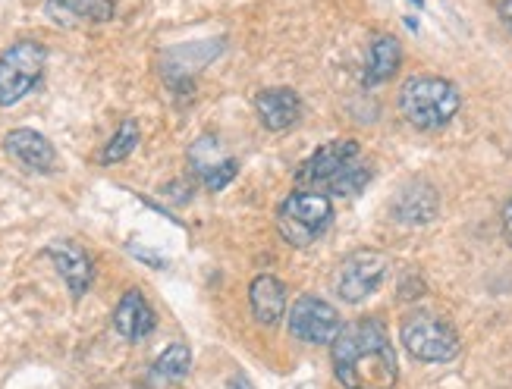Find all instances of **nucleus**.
Instances as JSON below:
<instances>
[{
    "label": "nucleus",
    "mask_w": 512,
    "mask_h": 389,
    "mask_svg": "<svg viewBox=\"0 0 512 389\" xmlns=\"http://www.w3.org/2000/svg\"><path fill=\"white\" fill-rule=\"evenodd\" d=\"M333 374L346 389H393L396 386V352L387 330L377 320H355L330 342Z\"/></svg>",
    "instance_id": "nucleus-1"
},
{
    "label": "nucleus",
    "mask_w": 512,
    "mask_h": 389,
    "mask_svg": "<svg viewBox=\"0 0 512 389\" xmlns=\"http://www.w3.org/2000/svg\"><path fill=\"white\" fill-rule=\"evenodd\" d=\"M299 189L352 198L371 182V167L365 164L359 142H330L318 148L296 173Z\"/></svg>",
    "instance_id": "nucleus-2"
},
{
    "label": "nucleus",
    "mask_w": 512,
    "mask_h": 389,
    "mask_svg": "<svg viewBox=\"0 0 512 389\" xmlns=\"http://www.w3.org/2000/svg\"><path fill=\"white\" fill-rule=\"evenodd\" d=\"M459 91L440 76H412L399 91V113L415 129H443L459 113Z\"/></svg>",
    "instance_id": "nucleus-3"
},
{
    "label": "nucleus",
    "mask_w": 512,
    "mask_h": 389,
    "mask_svg": "<svg viewBox=\"0 0 512 389\" xmlns=\"http://www.w3.org/2000/svg\"><path fill=\"white\" fill-rule=\"evenodd\" d=\"M333 220V204H330V195L324 192H311V189H296L289 195L280 211H277V230L280 236L296 245V248H305L315 242Z\"/></svg>",
    "instance_id": "nucleus-4"
},
{
    "label": "nucleus",
    "mask_w": 512,
    "mask_h": 389,
    "mask_svg": "<svg viewBox=\"0 0 512 389\" xmlns=\"http://www.w3.org/2000/svg\"><path fill=\"white\" fill-rule=\"evenodd\" d=\"M48 51L44 44L22 38L0 54V107H13L41 82Z\"/></svg>",
    "instance_id": "nucleus-5"
},
{
    "label": "nucleus",
    "mask_w": 512,
    "mask_h": 389,
    "mask_svg": "<svg viewBox=\"0 0 512 389\" xmlns=\"http://www.w3.org/2000/svg\"><path fill=\"white\" fill-rule=\"evenodd\" d=\"M403 346L418 361L440 364V361H453L459 355V336H456V330L447 324V320L421 311V314L406 317Z\"/></svg>",
    "instance_id": "nucleus-6"
},
{
    "label": "nucleus",
    "mask_w": 512,
    "mask_h": 389,
    "mask_svg": "<svg viewBox=\"0 0 512 389\" xmlns=\"http://www.w3.org/2000/svg\"><path fill=\"white\" fill-rule=\"evenodd\" d=\"M384 277H387V258L381 255V251H374V248L352 251L340 267L337 295L349 305H359L368 299V295H374L377 289H381Z\"/></svg>",
    "instance_id": "nucleus-7"
},
{
    "label": "nucleus",
    "mask_w": 512,
    "mask_h": 389,
    "mask_svg": "<svg viewBox=\"0 0 512 389\" xmlns=\"http://www.w3.org/2000/svg\"><path fill=\"white\" fill-rule=\"evenodd\" d=\"M343 320L340 311L333 308L324 299H315V295H302L299 302H293V311H289V333L296 339L308 342V346H327L340 336Z\"/></svg>",
    "instance_id": "nucleus-8"
},
{
    "label": "nucleus",
    "mask_w": 512,
    "mask_h": 389,
    "mask_svg": "<svg viewBox=\"0 0 512 389\" xmlns=\"http://www.w3.org/2000/svg\"><path fill=\"white\" fill-rule=\"evenodd\" d=\"M189 164L195 170V176H202V182L211 189V192H220L224 186H230L239 164L224 154V148H220L217 139H211V135H205V139H198L192 148H189Z\"/></svg>",
    "instance_id": "nucleus-9"
},
{
    "label": "nucleus",
    "mask_w": 512,
    "mask_h": 389,
    "mask_svg": "<svg viewBox=\"0 0 512 389\" xmlns=\"http://www.w3.org/2000/svg\"><path fill=\"white\" fill-rule=\"evenodd\" d=\"M48 258L54 261L66 289L73 292V299H82L95 280V267H92V258H88V251L76 242H54L48 245Z\"/></svg>",
    "instance_id": "nucleus-10"
},
{
    "label": "nucleus",
    "mask_w": 512,
    "mask_h": 389,
    "mask_svg": "<svg viewBox=\"0 0 512 389\" xmlns=\"http://www.w3.org/2000/svg\"><path fill=\"white\" fill-rule=\"evenodd\" d=\"M4 148L10 157H16L22 167H29L35 173H54L57 170V151L54 145L44 139L35 129H13L7 132Z\"/></svg>",
    "instance_id": "nucleus-11"
},
{
    "label": "nucleus",
    "mask_w": 512,
    "mask_h": 389,
    "mask_svg": "<svg viewBox=\"0 0 512 389\" xmlns=\"http://www.w3.org/2000/svg\"><path fill=\"white\" fill-rule=\"evenodd\" d=\"M255 110H258L261 123L271 132H286L302 120V101H299L296 91H289V88L258 91Z\"/></svg>",
    "instance_id": "nucleus-12"
},
{
    "label": "nucleus",
    "mask_w": 512,
    "mask_h": 389,
    "mask_svg": "<svg viewBox=\"0 0 512 389\" xmlns=\"http://www.w3.org/2000/svg\"><path fill=\"white\" fill-rule=\"evenodd\" d=\"M154 324H158V317H154L151 305L145 302V295L139 289L123 292V299L117 302V311H114L117 333L129 342H139L154 330Z\"/></svg>",
    "instance_id": "nucleus-13"
},
{
    "label": "nucleus",
    "mask_w": 512,
    "mask_h": 389,
    "mask_svg": "<svg viewBox=\"0 0 512 389\" xmlns=\"http://www.w3.org/2000/svg\"><path fill=\"white\" fill-rule=\"evenodd\" d=\"M249 302H252V314L258 324L274 327L286 314V289L277 277H271V273H258L249 289Z\"/></svg>",
    "instance_id": "nucleus-14"
},
{
    "label": "nucleus",
    "mask_w": 512,
    "mask_h": 389,
    "mask_svg": "<svg viewBox=\"0 0 512 389\" xmlns=\"http://www.w3.org/2000/svg\"><path fill=\"white\" fill-rule=\"evenodd\" d=\"M117 10V0H48V16L60 26L76 22H110Z\"/></svg>",
    "instance_id": "nucleus-15"
},
{
    "label": "nucleus",
    "mask_w": 512,
    "mask_h": 389,
    "mask_svg": "<svg viewBox=\"0 0 512 389\" xmlns=\"http://www.w3.org/2000/svg\"><path fill=\"white\" fill-rule=\"evenodd\" d=\"M434 214H437V192L428 186V182H409L393 204V217L409 226L428 223V220H434Z\"/></svg>",
    "instance_id": "nucleus-16"
},
{
    "label": "nucleus",
    "mask_w": 512,
    "mask_h": 389,
    "mask_svg": "<svg viewBox=\"0 0 512 389\" xmlns=\"http://www.w3.org/2000/svg\"><path fill=\"white\" fill-rule=\"evenodd\" d=\"M399 63H403V48L393 35H377L368 48V63H365V82L381 85L390 76H396Z\"/></svg>",
    "instance_id": "nucleus-17"
},
{
    "label": "nucleus",
    "mask_w": 512,
    "mask_h": 389,
    "mask_svg": "<svg viewBox=\"0 0 512 389\" xmlns=\"http://www.w3.org/2000/svg\"><path fill=\"white\" fill-rule=\"evenodd\" d=\"M192 368V352L183 342H173L161 352V358L151 364V383H180Z\"/></svg>",
    "instance_id": "nucleus-18"
},
{
    "label": "nucleus",
    "mask_w": 512,
    "mask_h": 389,
    "mask_svg": "<svg viewBox=\"0 0 512 389\" xmlns=\"http://www.w3.org/2000/svg\"><path fill=\"white\" fill-rule=\"evenodd\" d=\"M139 145V123L136 120H123L114 132V139L107 142V148L101 151V164H120L123 157H129Z\"/></svg>",
    "instance_id": "nucleus-19"
},
{
    "label": "nucleus",
    "mask_w": 512,
    "mask_h": 389,
    "mask_svg": "<svg viewBox=\"0 0 512 389\" xmlns=\"http://www.w3.org/2000/svg\"><path fill=\"white\" fill-rule=\"evenodd\" d=\"M503 233H506V239L512 245V198L503 204Z\"/></svg>",
    "instance_id": "nucleus-20"
},
{
    "label": "nucleus",
    "mask_w": 512,
    "mask_h": 389,
    "mask_svg": "<svg viewBox=\"0 0 512 389\" xmlns=\"http://www.w3.org/2000/svg\"><path fill=\"white\" fill-rule=\"evenodd\" d=\"M500 19L512 29V0H503V4H500Z\"/></svg>",
    "instance_id": "nucleus-21"
},
{
    "label": "nucleus",
    "mask_w": 512,
    "mask_h": 389,
    "mask_svg": "<svg viewBox=\"0 0 512 389\" xmlns=\"http://www.w3.org/2000/svg\"><path fill=\"white\" fill-rule=\"evenodd\" d=\"M227 389H252V383H249L246 377H233V380L227 383Z\"/></svg>",
    "instance_id": "nucleus-22"
}]
</instances>
